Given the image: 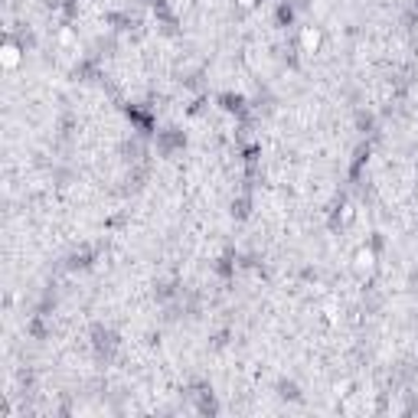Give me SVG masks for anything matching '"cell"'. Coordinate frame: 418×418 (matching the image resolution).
<instances>
[{"label":"cell","instance_id":"2","mask_svg":"<svg viewBox=\"0 0 418 418\" xmlns=\"http://www.w3.org/2000/svg\"><path fill=\"white\" fill-rule=\"evenodd\" d=\"M16 59H20V56H16V46L3 49V62H7V65H16Z\"/></svg>","mask_w":418,"mask_h":418},{"label":"cell","instance_id":"1","mask_svg":"<svg viewBox=\"0 0 418 418\" xmlns=\"http://www.w3.org/2000/svg\"><path fill=\"white\" fill-rule=\"evenodd\" d=\"M317 46H320V33L307 26V30H304V49H317Z\"/></svg>","mask_w":418,"mask_h":418}]
</instances>
